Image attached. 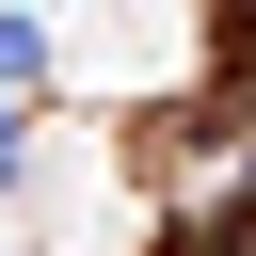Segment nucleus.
<instances>
[{
    "label": "nucleus",
    "instance_id": "f257e3e1",
    "mask_svg": "<svg viewBox=\"0 0 256 256\" xmlns=\"http://www.w3.org/2000/svg\"><path fill=\"white\" fill-rule=\"evenodd\" d=\"M16 96H48V32H32V16L0 0V112H16Z\"/></svg>",
    "mask_w": 256,
    "mask_h": 256
},
{
    "label": "nucleus",
    "instance_id": "f03ea898",
    "mask_svg": "<svg viewBox=\"0 0 256 256\" xmlns=\"http://www.w3.org/2000/svg\"><path fill=\"white\" fill-rule=\"evenodd\" d=\"M0 192H16V112H0Z\"/></svg>",
    "mask_w": 256,
    "mask_h": 256
},
{
    "label": "nucleus",
    "instance_id": "7ed1b4c3",
    "mask_svg": "<svg viewBox=\"0 0 256 256\" xmlns=\"http://www.w3.org/2000/svg\"><path fill=\"white\" fill-rule=\"evenodd\" d=\"M240 32H256V0H240Z\"/></svg>",
    "mask_w": 256,
    "mask_h": 256
}]
</instances>
